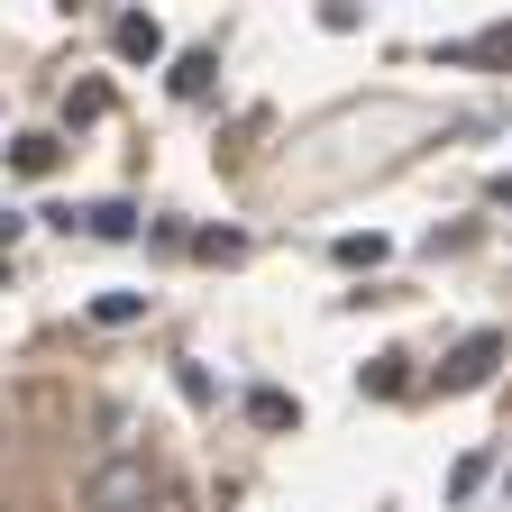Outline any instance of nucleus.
Instances as JSON below:
<instances>
[{
	"label": "nucleus",
	"instance_id": "obj_5",
	"mask_svg": "<svg viewBox=\"0 0 512 512\" xmlns=\"http://www.w3.org/2000/svg\"><path fill=\"white\" fill-rule=\"evenodd\" d=\"M174 92L202 101V92H211V55H183V64H174Z\"/></svg>",
	"mask_w": 512,
	"mask_h": 512
},
{
	"label": "nucleus",
	"instance_id": "obj_8",
	"mask_svg": "<svg viewBox=\"0 0 512 512\" xmlns=\"http://www.w3.org/2000/svg\"><path fill=\"white\" fill-rule=\"evenodd\" d=\"M467 55H494V64H512V28H494V37H476Z\"/></svg>",
	"mask_w": 512,
	"mask_h": 512
},
{
	"label": "nucleus",
	"instance_id": "obj_9",
	"mask_svg": "<svg viewBox=\"0 0 512 512\" xmlns=\"http://www.w3.org/2000/svg\"><path fill=\"white\" fill-rule=\"evenodd\" d=\"M494 192H503V202H512V174H503V183H494Z\"/></svg>",
	"mask_w": 512,
	"mask_h": 512
},
{
	"label": "nucleus",
	"instance_id": "obj_2",
	"mask_svg": "<svg viewBox=\"0 0 512 512\" xmlns=\"http://www.w3.org/2000/svg\"><path fill=\"white\" fill-rule=\"evenodd\" d=\"M110 46H119V55H128V64H156V55H165V28H156V19H147V10H128V19H119V28H110Z\"/></svg>",
	"mask_w": 512,
	"mask_h": 512
},
{
	"label": "nucleus",
	"instance_id": "obj_4",
	"mask_svg": "<svg viewBox=\"0 0 512 512\" xmlns=\"http://www.w3.org/2000/svg\"><path fill=\"white\" fill-rule=\"evenodd\" d=\"M55 156H64L55 138H19V147H10V165H19V174H55Z\"/></svg>",
	"mask_w": 512,
	"mask_h": 512
},
{
	"label": "nucleus",
	"instance_id": "obj_3",
	"mask_svg": "<svg viewBox=\"0 0 512 512\" xmlns=\"http://www.w3.org/2000/svg\"><path fill=\"white\" fill-rule=\"evenodd\" d=\"M83 229H92V238H128V229H138V211H128V202H101V211H83Z\"/></svg>",
	"mask_w": 512,
	"mask_h": 512
},
{
	"label": "nucleus",
	"instance_id": "obj_6",
	"mask_svg": "<svg viewBox=\"0 0 512 512\" xmlns=\"http://www.w3.org/2000/svg\"><path fill=\"white\" fill-rule=\"evenodd\" d=\"M138 311H147L138 293H101V302H92V320H101V330H119V320H138Z\"/></svg>",
	"mask_w": 512,
	"mask_h": 512
},
{
	"label": "nucleus",
	"instance_id": "obj_7",
	"mask_svg": "<svg viewBox=\"0 0 512 512\" xmlns=\"http://www.w3.org/2000/svg\"><path fill=\"white\" fill-rule=\"evenodd\" d=\"M339 266H384V238H339Z\"/></svg>",
	"mask_w": 512,
	"mask_h": 512
},
{
	"label": "nucleus",
	"instance_id": "obj_1",
	"mask_svg": "<svg viewBox=\"0 0 512 512\" xmlns=\"http://www.w3.org/2000/svg\"><path fill=\"white\" fill-rule=\"evenodd\" d=\"M494 366H503V330H476V339H458V357H448V375H439V384H448V394H476Z\"/></svg>",
	"mask_w": 512,
	"mask_h": 512
}]
</instances>
